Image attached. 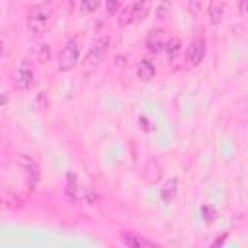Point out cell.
<instances>
[{
  "mask_svg": "<svg viewBox=\"0 0 248 248\" xmlns=\"http://www.w3.org/2000/svg\"><path fill=\"white\" fill-rule=\"evenodd\" d=\"M165 43H167V35H165L163 29H151L149 35H147V39H145V46H147L149 52H159V50H163Z\"/></svg>",
  "mask_w": 248,
  "mask_h": 248,
  "instance_id": "obj_9",
  "label": "cell"
},
{
  "mask_svg": "<svg viewBox=\"0 0 248 248\" xmlns=\"http://www.w3.org/2000/svg\"><path fill=\"white\" fill-rule=\"evenodd\" d=\"M205 50H207V46H205V37H203V35H196V37L188 43V46H186L184 64H186L188 68H198V66L203 62V58H205Z\"/></svg>",
  "mask_w": 248,
  "mask_h": 248,
  "instance_id": "obj_5",
  "label": "cell"
},
{
  "mask_svg": "<svg viewBox=\"0 0 248 248\" xmlns=\"http://www.w3.org/2000/svg\"><path fill=\"white\" fill-rule=\"evenodd\" d=\"M163 50H165V54H167V62H169V64H174L176 58H178V54H180V50H182L180 39H176V37H174V39H167Z\"/></svg>",
  "mask_w": 248,
  "mask_h": 248,
  "instance_id": "obj_12",
  "label": "cell"
},
{
  "mask_svg": "<svg viewBox=\"0 0 248 248\" xmlns=\"http://www.w3.org/2000/svg\"><path fill=\"white\" fill-rule=\"evenodd\" d=\"M176 184H178L176 178H170V180L165 184V188L161 190V198H163L165 202H170V200L174 198V194H176Z\"/></svg>",
  "mask_w": 248,
  "mask_h": 248,
  "instance_id": "obj_15",
  "label": "cell"
},
{
  "mask_svg": "<svg viewBox=\"0 0 248 248\" xmlns=\"http://www.w3.org/2000/svg\"><path fill=\"white\" fill-rule=\"evenodd\" d=\"M99 0H79V12L83 14V16H87V14H93L97 8H99Z\"/></svg>",
  "mask_w": 248,
  "mask_h": 248,
  "instance_id": "obj_16",
  "label": "cell"
},
{
  "mask_svg": "<svg viewBox=\"0 0 248 248\" xmlns=\"http://www.w3.org/2000/svg\"><path fill=\"white\" fill-rule=\"evenodd\" d=\"M4 54V39H2V35H0V56Z\"/></svg>",
  "mask_w": 248,
  "mask_h": 248,
  "instance_id": "obj_21",
  "label": "cell"
},
{
  "mask_svg": "<svg viewBox=\"0 0 248 248\" xmlns=\"http://www.w3.org/2000/svg\"><path fill=\"white\" fill-rule=\"evenodd\" d=\"M79 52H81V45L78 37H70L58 56V70L60 72H70L78 66L79 62Z\"/></svg>",
  "mask_w": 248,
  "mask_h": 248,
  "instance_id": "obj_3",
  "label": "cell"
},
{
  "mask_svg": "<svg viewBox=\"0 0 248 248\" xmlns=\"http://www.w3.org/2000/svg\"><path fill=\"white\" fill-rule=\"evenodd\" d=\"M207 2H209V0H188V10H190V14H192V16H200L202 10H203V6H205Z\"/></svg>",
  "mask_w": 248,
  "mask_h": 248,
  "instance_id": "obj_18",
  "label": "cell"
},
{
  "mask_svg": "<svg viewBox=\"0 0 248 248\" xmlns=\"http://www.w3.org/2000/svg\"><path fill=\"white\" fill-rule=\"evenodd\" d=\"M155 72H157V66H155V62H153L151 58L140 60V64H138V68H136V74H138V78H140L141 81H149V79L155 76Z\"/></svg>",
  "mask_w": 248,
  "mask_h": 248,
  "instance_id": "obj_11",
  "label": "cell"
},
{
  "mask_svg": "<svg viewBox=\"0 0 248 248\" xmlns=\"http://www.w3.org/2000/svg\"><path fill=\"white\" fill-rule=\"evenodd\" d=\"M105 8H107V16H116L120 10V0H107Z\"/></svg>",
  "mask_w": 248,
  "mask_h": 248,
  "instance_id": "obj_19",
  "label": "cell"
},
{
  "mask_svg": "<svg viewBox=\"0 0 248 248\" xmlns=\"http://www.w3.org/2000/svg\"><path fill=\"white\" fill-rule=\"evenodd\" d=\"M118 25L120 27L134 25V6L132 4H126L122 10H118Z\"/></svg>",
  "mask_w": 248,
  "mask_h": 248,
  "instance_id": "obj_14",
  "label": "cell"
},
{
  "mask_svg": "<svg viewBox=\"0 0 248 248\" xmlns=\"http://www.w3.org/2000/svg\"><path fill=\"white\" fill-rule=\"evenodd\" d=\"M170 10H172L170 2H169V0H161V2H159V8H157V17H159V19H167V17L170 16Z\"/></svg>",
  "mask_w": 248,
  "mask_h": 248,
  "instance_id": "obj_17",
  "label": "cell"
},
{
  "mask_svg": "<svg viewBox=\"0 0 248 248\" xmlns=\"http://www.w3.org/2000/svg\"><path fill=\"white\" fill-rule=\"evenodd\" d=\"M108 43H110V35L103 31V27H99L97 35H95V41L89 48V52L85 54V60L81 62V72L85 78H89L103 62L105 54H107V48H108Z\"/></svg>",
  "mask_w": 248,
  "mask_h": 248,
  "instance_id": "obj_1",
  "label": "cell"
},
{
  "mask_svg": "<svg viewBox=\"0 0 248 248\" xmlns=\"http://www.w3.org/2000/svg\"><path fill=\"white\" fill-rule=\"evenodd\" d=\"M246 4H248V0H240V4H238V14H240V17H246Z\"/></svg>",
  "mask_w": 248,
  "mask_h": 248,
  "instance_id": "obj_20",
  "label": "cell"
},
{
  "mask_svg": "<svg viewBox=\"0 0 248 248\" xmlns=\"http://www.w3.org/2000/svg\"><path fill=\"white\" fill-rule=\"evenodd\" d=\"M50 21V8L46 4H35L27 14V31L33 37H41Z\"/></svg>",
  "mask_w": 248,
  "mask_h": 248,
  "instance_id": "obj_2",
  "label": "cell"
},
{
  "mask_svg": "<svg viewBox=\"0 0 248 248\" xmlns=\"http://www.w3.org/2000/svg\"><path fill=\"white\" fill-rule=\"evenodd\" d=\"M132 6H134V25L136 23H141L149 16L151 2L149 0H136V2H132Z\"/></svg>",
  "mask_w": 248,
  "mask_h": 248,
  "instance_id": "obj_13",
  "label": "cell"
},
{
  "mask_svg": "<svg viewBox=\"0 0 248 248\" xmlns=\"http://www.w3.org/2000/svg\"><path fill=\"white\" fill-rule=\"evenodd\" d=\"M120 242L124 246H132V248H149V246H155V242L151 238H145L138 232H132V231H122L120 232Z\"/></svg>",
  "mask_w": 248,
  "mask_h": 248,
  "instance_id": "obj_8",
  "label": "cell"
},
{
  "mask_svg": "<svg viewBox=\"0 0 248 248\" xmlns=\"http://www.w3.org/2000/svg\"><path fill=\"white\" fill-rule=\"evenodd\" d=\"M17 167H19V170L23 172V178H25L27 188H29V190H35L37 184H39V180H41V167H39V163H37L31 155L21 153V155L17 157Z\"/></svg>",
  "mask_w": 248,
  "mask_h": 248,
  "instance_id": "obj_4",
  "label": "cell"
},
{
  "mask_svg": "<svg viewBox=\"0 0 248 248\" xmlns=\"http://www.w3.org/2000/svg\"><path fill=\"white\" fill-rule=\"evenodd\" d=\"M225 16V0H209L207 2V17L211 25H219Z\"/></svg>",
  "mask_w": 248,
  "mask_h": 248,
  "instance_id": "obj_10",
  "label": "cell"
},
{
  "mask_svg": "<svg viewBox=\"0 0 248 248\" xmlns=\"http://www.w3.org/2000/svg\"><path fill=\"white\" fill-rule=\"evenodd\" d=\"M66 196L72 202H81V200H89L91 198V194L87 192V188L81 184V180L74 172H68L66 174Z\"/></svg>",
  "mask_w": 248,
  "mask_h": 248,
  "instance_id": "obj_7",
  "label": "cell"
},
{
  "mask_svg": "<svg viewBox=\"0 0 248 248\" xmlns=\"http://www.w3.org/2000/svg\"><path fill=\"white\" fill-rule=\"evenodd\" d=\"M35 83V72L29 64H19V68L14 72V78H12V85L16 91H27L31 89V85Z\"/></svg>",
  "mask_w": 248,
  "mask_h": 248,
  "instance_id": "obj_6",
  "label": "cell"
}]
</instances>
